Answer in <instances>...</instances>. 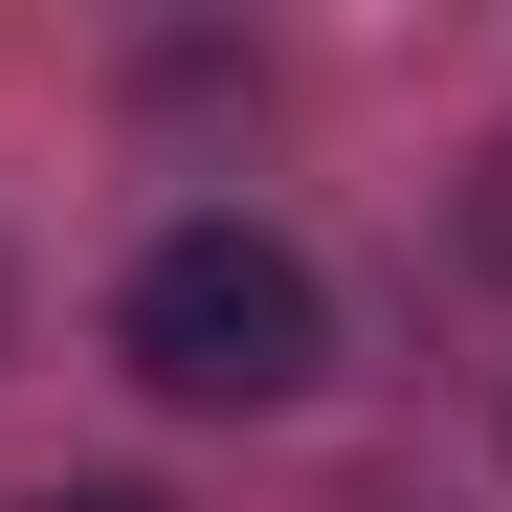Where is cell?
Segmentation results:
<instances>
[{"mask_svg": "<svg viewBox=\"0 0 512 512\" xmlns=\"http://www.w3.org/2000/svg\"><path fill=\"white\" fill-rule=\"evenodd\" d=\"M112 357H134L156 401L245 423V401H312V357H334V290L290 268L268 223H156V245H134V290H112Z\"/></svg>", "mask_w": 512, "mask_h": 512, "instance_id": "1", "label": "cell"}, {"mask_svg": "<svg viewBox=\"0 0 512 512\" xmlns=\"http://www.w3.org/2000/svg\"><path fill=\"white\" fill-rule=\"evenodd\" d=\"M23 512H156V490H23Z\"/></svg>", "mask_w": 512, "mask_h": 512, "instance_id": "2", "label": "cell"}]
</instances>
